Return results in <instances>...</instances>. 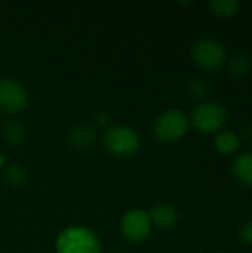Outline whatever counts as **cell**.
<instances>
[{
  "mask_svg": "<svg viewBox=\"0 0 252 253\" xmlns=\"http://www.w3.org/2000/svg\"><path fill=\"white\" fill-rule=\"evenodd\" d=\"M56 253H101V242L98 236L85 227H68L59 233Z\"/></svg>",
  "mask_w": 252,
  "mask_h": 253,
  "instance_id": "1",
  "label": "cell"
},
{
  "mask_svg": "<svg viewBox=\"0 0 252 253\" xmlns=\"http://www.w3.org/2000/svg\"><path fill=\"white\" fill-rule=\"evenodd\" d=\"M227 120V110L220 102H202L192 113V125L202 133H214L223 127Z\"/></svg>",
  "mask_w": 252,
  "mask_h": 253,
  "instance_id": "2",
  "label": "cell"
},
{
  "mask_svg": "<svg viewBox=\"0 0 252 253\" xmlns=\"http://www.w3.org/2000/svg\"><path fill=\"white\" fill-rule=\"evenodd\" d=\"M105 150L116 157L134 156L140 148V136L128 126H114L104 135Z\"/></svg>",
  "mask_w": 252,
  "mask_h": 253,
  "instance_id": "3",
  "label": "cell"
},
{
  "mask_svg": "<svg viewBox=\"0 0 252 253\" xmlns=\"http://www.w3.org/2000/svg\"><path fill=\"white\" fill-rule=\"evenodd\" d=\"M189 130V119L180 110L162 113L154 125V135L162 144H171L181 139Z\"/></svg>",
  "mask_w": 252,
  "mask_h": 253,
  "instance_id": "4",
  "label": "cell"
},
{
  "mask_svg": "<svg viewBox=\"0 0 252 253\" xmlns=\"http://www.w3.org/2000/svg\"><path fill=\"white\" fill-rule=\"evenodd\" d=\"M192 56L198 65L212 73L218 71L227 59L224 46L214 39L198 40L192 47Z\"/></svg>",
  "mask_w": 252,
  "mask_h": 253,
  "instance_id": "5",
  "label": "cell"
},
{
  "mask_svg": "<svg viewBox=\"0 0 252 253\" xmlns=\"http://www.w3.org/2000/svg\"><path fill=\"white\" fill-rule=\"evenodd\" d=\"M151 221L149 212L141 209H132L122 218L120 230L123 237L131 243H143L151 233Z\"/></svg>",
  "mask_w": 252,
  "mask_h": 253,
  "instance_id": "6",
  "label": "cell"
},
{
  "mask_svg": "<svg viewBox=\"0 0 252 253\" xmlns=\"http://www.w3.org/2000/svg\"><path fill=\"white\" fill-rule=\"evenodd\" d=\"M28 101L27 90L13 79H0V110L7 114L19 113Z\"/></svg>",
  "mask_w": 252,
  "mask_h": 253,
  "instance_id": "7",
  "label": "cell"
},
{
  "mask_svg": "<svg viewBox=\"0 0 252 253\" xmlns=\"http://www.w3.org/2000/svg\"><path fill=\"white\" fill-rule=\"evenodd\" d=\"M151 225H156L159 228H172L178 221V212L175 208L166 203H160L151 208L149 212Z\"/></svg>",
  "mask_w": 252,
  "mask_h": 253,
  "instance_id": "8",
  "label": "cell"
},
{
  "mask_svg": "<svg viewBox=\"0 0 252 253\" xmlns=\"http://www.w3.org/2000/svg\"><path fill=\"white\" fill-rule=\"evenodd\" d=\"M232 172L241 184L252 187V153L236 156L232 163Z\"/></svg>",
  "mask_w": 252,
  "mask_h": 253,
  "instance_id": "9",
  "label": "cell"
},
{
  "mask_svg": "<svg viewBox=\"0 0 252 253\" xmlns=\"http://www.w3.org/2000/svg\"><path fill=\"white\" fill-rule=\"evenodd\" d=\"M95 129L89 125H79L76 126L68 136V141L73 147L79 148V150H85L88 147H91L95 141Z\"/></svg>",
  "mask_w": 252,
  "mask_h": 253,
  "instance_id": "10",
  "label": "cell"
},
{
  "mask_svg": "<svg viewBox=\"0 0 252 253\" xmlns=\"http://www.w3.org/2000/svg\"><path fill=\"white\" fill-rule=\"evenodd\" d=\"M241 145L239 136L233 132H221L215 138V148L221 154H233Z\"/></svg>",
  "mask_w": 252,
  "mask_h": 253,
  "instance_id": "11",
  "label": "cell"
},
{
  "mask_svg": "<svg viewBox=\"0 0 252 253\" xmlns=\"http://www.w3.org/2000/svg\"><path fill=\"white\" fill-rule=\"evenodd\" d=\"M25 130L18 120H7L3 126V138L9 145H18L24 139Z\"/></svg>",
  "mask_w": 252,
  "mask_h": 253,
  "instance_id": "12",
  "label": "cell"
},
{
  "mask_svg": "<svg viewBox=\"0 0 252 253\" xmlns=\"http://www.w3.org/2000/svg\"><path fill=\"white\" fill-rule=\"evenodd\" d=\"M208 6L218 16H232L238 13L241 4L238 0H212L208 3Z\"/></svg>",
  "mask_w": 252,
  "mask_h": 253,
  "instance_id": "13",
  "label": "cell"
},
{
  "mask_svg": "<svg viewBox=\"0 0 252 253\" xmlns=\"http://www.w3.org/2000/svg\"><path fill=\"white\" fill-rule=\"evenodd\" d=\"M4 181L12 185V187H21L27 181V173L25 170L18 166V165H9L4 169Z\"/></svg>",
  "mask_w": 252,
  "mask_h": 253,
  "instance_id": "14",
  "label": "cell"
},
{
  "mask_svg": "<svg viewBox=\"0 0 252 253\" xmlns=\"http://www.w3.org/2000/svg\"><path fill=\"white\" fill-rule=\"evenodd\" d=\"M251 68V59L245 55H238L235 56L230 64H229V73L233 77H242L245 76Z\"/></svg>",
  "mask_w": 252,
  "mask_h": 253,
  "instance_id": "15",
  "label": "cell"
},
{
  "mask_svg": "<svg viewBox=\"0 0 252 253\" xmlns=\"http://www.w3.org/2000/svg\"><path fill=\"white\" fill-rule=\"evenodd\" d=\"M187 92L192 98L195 99H201L205 96L206 93V84L203 83V80L201 79H192L187 84Z\"/></svg>",
  "mask_w": 252,
  "mask_h": 253,
  "instance_id": "16",
  "label": "cell"
},
{
  "mask_svg": "<svg viewBox=\"0 0 252 253\" xmlns=\"http://www.w3.org/2000/svg\"><path fill=\"white\" fill-rule=\"evenodd\" d=\"M239 237H241V240H242L245 245H252V221L251 222L244 224V225L241 227Z\"/></svg>",
  "mask_w": 252,
  "mask_h": 253,
  "instance_id": "17",
  "label": "cell"
},
{
  "mask_svg": "<svg viewBox=\"0 0 252 253\" xmlns=\"http://www.w3.org/2000/svg\"><path fill=\"white\" fill-rule=\"evenodd\" d=\"M97 122H98L100 126H105L108 123V116L104 114V113H98L97 114Z\"/></svg>",
  "mask_w": 252,
  "mask_h": 253,
  "instance_id": "18",
  "label": "cell"
},
{
  "mask_svg": "<svg viewBox=\"0 0 252 253\" xmlns=\"http://www.w3.org/2000/svg\"><path fill=\"white\" fill-rule=\"evenodd\" d=\"M3 163H4V157L0 154V172H1V166H3Z\"/></svg>",
  "mask_w": 252,
  "mask_h": 253,
  "instance_id": "19",
  "label": "cell"
},
{
  "mask_svg": "<svg viewBox=\"0 0 252 253\" xmlns=\"http://www.w3.org/2000/svg\"><path fill=\"white\" fill-rule=\"evenodd\" d=\"M122 253H129V252H122Z\"/></svg>",
  "mask_w": 252,
  "mask_h": 253,
  "instance_id": "20",
  "label": "cell"
}]
</instances>
